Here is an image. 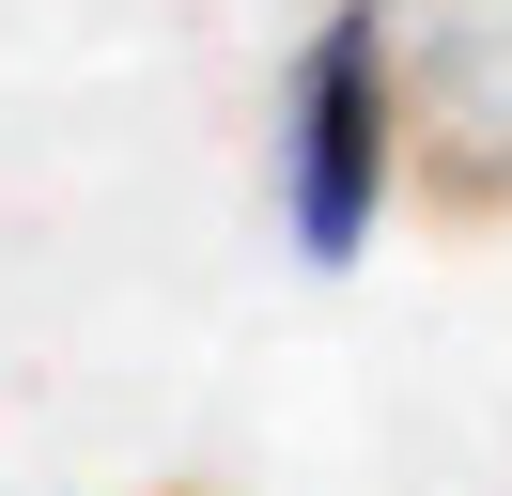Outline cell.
Instances as JSON below:
<instances>
[{
    "label": "cell",
    "mask_w": 512,
    "mask_h": 496,
    "mask_svg": "<svg viewBox=\"0 0 512 496\" xmlns=\"http://www.w3.org/2000/svg\"><path fill=\"white\" fill-rule=\"evenodd\" d=\"M404 140V217L497 233L512 217V0H357Z\"/></svg>",
    "instance_id": "obj_1"
},
{
    "label": "cell",
    "mask_w": 512,
    "mask_h": 496,
    "mask_svg": "<svg viewBox=\"0 0 512 496\" xmlns=\"http://www.w3.org/2000/svg\"><path fill=\"white\" fill-rule=\"evenodd\" d=\"M264 155H280V233H295V264H357V248L388 233V202H404V140H388V78H373L357 0L311 16Z\"/></svg>",
    "instance_id": "obj_2"
}]
</instances>
